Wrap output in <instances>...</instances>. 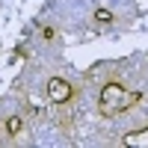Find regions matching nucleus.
<instances>
[{
    "instance_id": "obj_2",
    "label": "nucleus",
    "mask_w": 148,
    "mask_h": 148,
    "mask_svg": "<svg viewBox=\"0 0 148 148\" xmlns=\"http://www.w3.org/2000/svg\"><path fill=\"white\" fill-rule=\"evenodd\" d=\"M6 130H9V133H18V130H21V121H18V119H12L9 125H6Z\"/></svg>"
},
{
    "instance_id": "obj_1",
    "label": "nucleus",
    "mask_w": 148,
    "mask_h": 148,
    "mask_svg": "<svg viewBox=\"0 0 148 148\" xmlns=\"http://www.w3.org/2000/svg\"><path fill=\"white\" fill-rule=\"evenodd\" d=\"M51 95L56 98V101H65V98L71 95V89H68L62 80H53V83H51Z\"/></svg>"
}]
</instances>
